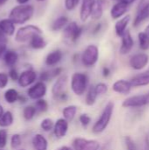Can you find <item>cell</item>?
Listing matches in <instances>:
<instances>
[{"label": "cell", "mask_w": 149, "mask_h": 150, "mask_svg": "<svg viewBox=\"0 0 149 150\" xmlns=\"http://www.w3.org/2000/svg\"><path fill=\"white\" fill-rule=\"evenodd\" d=\"M34 7L31 4H19L13 7L9 14V18L16 25H23L32 18Z\"/></svg>", "instance_id": "6da1fadb"}, {"label": "cell", "mask_w": 149, "mask_h": 150, "mask_svg": "<svg viewBox=\"0 0 149 150\" xmlns=\"http://www.w3.org/2000/svg\"><path fill=\"white\" fill-rule=\"evenodd\" d=\"M113 110H114V103L112 101H110L107 103V105H105L100 118L97 120V122L94 124L93 127H92V132L94 134H100L102 132H104L106 127H108L112 113H113Z\"/></svg>", "instance_id": "7a4b0ae2"}, {"label": "cell", "mask_w": 149, "mask_h": 150, "mask_svg": "<svg viewBox=\"0 0 149 150\" xmlns=\"http://www.w3.org/2000/svg\"><path fill=\"white\" fill-rule=\"evenodd\" d=\"M89 85V76L85 73L76 72L71 76V90L76 96L83 95Z\"/></svg>", "instance_id": "3957f363"}, {"label": "cell", "mask_w": 149, "mask_h": 150, "mask_svg": "<svg viewBox=\"0 0 149 150\" xmlns=\"http://www.w3.org/2000/svg\"><path fill=\"white\" fill-rule=\"evenodd\" d=\"M42 30L35 25H26L18 29L14 40L18 43L29 42L36 34H42Z\"/></svg>", "instance_id": "277c9868"}, {"label": "cell", "mask_w": 149, "mask_h": 150, "mask_svg": "<svg viewBox=\"0 0 149 150\" xmlns=\"http://www.w3.org/2000/svg\"><path fill=\"white\" fill-rule=\"evenodd\" d=\"M83 31V27L80 26L76 22H68L67 25L62 29V36L70 43H76L81 37Z\"/></svg>", "instance_id": "5b68a950"}, {"label": "cell", "mask_w": 149, "mask_h": 150, "mask_svg": "<svg viewBox=\"0 0 149 150\" xmlns=\"http://www.w3.org/2000/svg\"><path fill=\"white\" fill-rule=\"evenodd\" d=\"M98 57H99L98 47L94 44H90L87 46L84 51L83 52L81 60L85 67H92L97 62Z\"/></svg>", "instance_id": "8992f818"}, {"label": "cell", "mask_w": 149, "mask_h": 150, "mask_svg": "<svg viewBox=\"0 0 149 150\" xmlns=\"http://www.w3.org/2000/svg\"><path fill=\"white\" fill-rule=\"evenodd\" d=\"M74 150H99L100 144L95 140H87L84 138H76L72 142Z\"/></svg>", "instance_id": "52a82bcc"}, {"label": "cell", "mask_w": 149, "mask_h": 150, "mask_svg": "<svg viewBox=\"0 0 149 150\" xmlns=\"http://www.w3.org/2000/svg\"><path fill=\"white\" fill-rule=\"evenodd\" d=\"M47 93V85L44 82L39 81L27 90V96L33 100L42 98Z\"/></svg>", "instance_id": "ba28073f"}, {"label": "cell", "mask_w": 149, "mask_h": 150, "mask_svg": "<svg viewBox=\"0 0 149 150\" xmlns=\"http://www.w3.org/2000/svg\"><path fill=\"white\" fill-rule=\"evenodd\" d=\"M36 78H37L36 72L32 69H28L24 70L18 76V83L20 87L25 88V87H28L31 84H32L35 82Z\"/></svg>", "instance_id": "9c48e42d"}, {"label": "cell", "mask_w": 149, "mask_h": 150, "mask_svg": "<svg viewBox=\"0 0 149 150\" xmlns=\"http://www.w3.org/2000/svg\"><path fill=\"white\" fill-rule=\"evenodd\" d=\"M109 2L107 0H95L92 5L90 18L93 20H98L102 18L105 10L107 8Z\"/></svg>", "instance_id": "30bf717a"}, {"label": "cell", "mask_w": 149, "mask_h": 150, "mask_svg": "<svg viewBox=\"0 0 149 150\" xmlns=\"http://www.w3.org/2000/svg\"><path fill=\"white\" fill-rule=\"evenodd\" d=\"M149 61V56L147 54H134L130 59V66L136 70H140L144 69Z\"/></svg>", "instance_id": "8fae6325"}, {"label": "cell", "mask_w": 149, "mask_h": 150, "mask_svg": "<svg viewBox=\"0 0 149 150\" xmlns=\"http://www.w3.org/2000/svg\"><path fill=\"white\" fill-rule=\"evenodd\" d=\"M121 39H122V41H121L119 53L121 54H126L132 50V48L133 47V44H134L133 37H132V35L130 33V31L126 30L124 33V34L121 36Z\"/></svg>", "instance_id": "7c38bea8"}, {"label": "cell", "mask_w": 149, "mask_h": 150, "mask_svg": "<svg viewBox=\"0 0 149 150\" xmlns=\"http://www.w3.org/2000/svg\"><path fill=\"white\" fill-rule=\"evenodd\" d=\"M54 134L57 139H61L65 137L68 130V122L65 119H59L54 125Z\"/></svg>", "instance_id": "4fadbf2b"}, {"label": "cell", "mask_w": 149, "mask_h": 150, "mask_svg": "<svg viewBox=\"0 0 149 150\" xmlns=\"http://www.w3.org/2000/svg\"><path fill=\"white\" fill-rule=\"evenodd\" d=\"M67 82H68L67 76H61L54 82V83L52 87V94L56 99H58L59 97L64 93V89L66 87Z\"/></svg>", "instance_id": "5bb4252c"}, {"label": "cell", "mask_w": 149, "mask_h": 150, "mask_svg": "<svg viewBox=\"0 0 149 150\" xmlns=\"http://www.w3.org/2000/svg\"><path fill=\"white\" fill-rule=\"evenodd\" d=\"M146 98L145 95H139V96H133L131 98H126L123 104V107H141L143 105H146Z\"/></svg>", "instance_id": "9a60e30c"}, {"label": "cell", "mask_w": 149, "mask_h": 150, "mask_svg": "<svg viewBox=\"0 0 149 150\" xmlns=\"http://www.w3.org/2000/svg\"><path fill=\"white\" fill-rule=\"evenodd\" d=\"M148 18H149V2L145 3L139 8L138 14L133 21V25L139 26Z\"/></svg>", "instance_id": "2e32d148"}, {"label": "cell", "mask_w": 149, "mask_h": 150, "mask_svg": "<svg viewBox=\"0 0 149 150\" xmlns=\"http://www.w3.org/2000/svg\"><path fill=\"white\" fill-rule=\"evenodd\" d=\"M15 24L9 18L0 20V31L5 36H12L15 33Z\"/></svg>", "instance_id": "e0dca14e"}, {"label": "cell", "mask_w": 149, "mask_h": 150, "mask_svg": "<svg viewBox=\"0 0 149 150\" xmlns=\"http://www.w3.org/2000/svg\"><path fill=\"white\" fill-rule=\"evenodd\" d=\"M95 0H82V4L80 8V19L83 22L87 21L90 17L92 5Z\"/></svg>", "instance_id": "ac0fdd59"}, {"label": "cell", "mask_w": 149, "mask_h": 150, "mask_svg": "<svg viewBox=\"0 0 149 150\" xmlns=\"http://www.w3.org/2000/svg\"><path fill=\"white\" fill-rule=\"evenodd\" d=\"M62 56H63V54H62L61 50L55 49V50L50 52L47 55V57L45 59V63L47 66H49V67L55 66L61 61Z\"/></svg>", "instance_id": "d6986e66"}, {"label": "cell", "mask_w": 149, "mask_h": 150, "mask_svg": "<svg viewBox=\"0 0 149 150\" xmlns=\"http://www.w3.org/2000/svg\"><path fill=\"white\" fill-rule=\"evenodd\" d=\"M128 6L126 4L119 1V3H117L116 4H114L112 6V8L111 9V17L113 19H118L119 18H121L128 10Z\"/></svg>", "instance_id": "ffe728a7"}, {"label": "cell", "mask_w": 149, "mask_h": 150, "mask_svg": "<svg viewBox=\"0 0 149 150\" xmlns=\"http://www.w3.org/2000/svg\"><path fill=\"white\" fill-rule=\"evenodd\" d=\"M132 85L129 81L126 80H119L115 82L112 85L113 91L119 94H128L131 91Z\"/></svg>", "instance_id": "44dd1931"}, {"label": "cell", "mask_w": 149, "mask_h": 150, "mask_svg": "<svg viewBox=\"0 0 149 150\" xmlns=\"http://www.w3.org/2000/svg\"><path fill=\"white\" fill-rule=\"evenodd\" d=\"M130 83L132 87H141L149 84V70L144 73L139 74L138 76H134L131 81Z\"/></svg>", "instance_id": "7402d4cb"}, {"label": "cell", "mask_w": 149, "mask_h": 150, "mask_svg": "<svg viewBox=\"0 0 149 150\" xmlns=\"http://www.w3.org/2000/svg\"><path fill=\"white\" fill-rule=\"evenodd\" d=\"M32 143V147L34 150L47 149V146H48L47 140L40 134H37L33 136Z\"/></svg>", "instance_id": "603a6c76"}, {"label": "cell", "mask_w": 149, "mask_h": 150, "mask_svg": "<svg viewBox=\"0 0 149 150\" xmlns=\"http://www.w3.org/2000/svg\"><path fill=\"white\" fill-rule=\"evenodd\" d=\"M131 20V17L130 15H126L124 18H122L121 19H119V21L116 22L115 24V33L119 37H121L124 33L126 31V26L129 24Z\"/></svg>", "instance_id": "cb8c5ba5"}, {"label": "cell", "mask_w": 149, "mask_h": 150, "mask_svg": "<svg viewBox=\"0 0 149 150\" xmlns=\"http://www.w3.org/2000/svg\"><path fill=\"white\" fill-rule=\"evenodd\" d=\"M4 61L6 66L13 68L18 61V54L14 50H6L4 54Z\"/></svg>", "instance_id": "d4e9b609"}, {"label": "cell", "mask_w": 149, "mask_h": 150, "mask_svg": "<svg viewBox=\"0 0 149 150\" xmlns=\"http://www.w3.org/2000/svg\"><path fill=\"white\" fill-rule=\"evenodd\" d=\"M30 43V47L32 49L35 50H40V49H43L46 47L47 46V41L46 40L43 38L42 34H36L34 35L29 41Z\"/></svg>", "instance_id": "484cf974"}, {"label": "cell", "mask_w": 149, "mask_h": 150, "mask_svg": "<svg viewBox=\"0 0 149 150\" xmlns=\"http://www.w3.org/2000/svg\"><path fill=\"white\" fill-rule=\"evenodd\" d=\"M68 23V17H66V16H64V15L60 16V17H58L57 18H55V19L53 21V23H52V25H51V30H52V31H54V32L62 30V29L67 25Z\"/></svg>", "instance_id": "4316f807"}, {"label": "cell", "mask_w": 149, "mask_h": 150, "mask_svg": "<svg viewBox=\"0 0 149 150\" xmlns=\"http://www.w3.org/2000/svg\"><path fill=\"white\" fill-rule=\"evenodd\" d=\"M77 112V107L76 105H68L66 106L63 110H62V115H63V119H65L68 122V121H72L74 120V118L76 117Z\"/></svg>", "instance_id": "83f0119b"}, {"label": "cell", "mask_w": 149, "mask_h": 150, "mask_svg": "<svg viewBox=\"0 0 149 150\" xmlns=\"http://www.w3.org/2000/svg\"><path fill=\"white\" fill-rule=\"evenodd\" d=\"M13 120H14V118H13V114L11 112L7 111L4 112V114L0 118V127L4 128V127H10L11 125H12Z\"/></svg>", "instance_id": "f1b7e54d"}, {"label": "cell", "mask_w": 149, "mask_h": 150, "mask_svg": "<svg viewBox=\"0 0 149 150\" xmlns=\"http://www.w3.org/2000/svg\"><path fill=\"white\" fill-rule=\"evenodd\" d=\"M18 95H19L18 92L15 89H8L4 92V98L8 104H14L15 102L18 101Z\"/></svg>", "instance_id": "f546056e"}, {"label": "cell", "mask_w": 149, "mask_h": 150, "mask_svg": "<svg viewBox=\"0 0 149 150\" xmlns=\"http://www.w3.org/2000/svg\"><path fill=\"white\" fill-rule=\"evenodd\" d=\"M97 93L95 92V90H94V86H90L87 91V94H86V98H85V103L87 105H93L95 103H96V100H97Z\"/></svg>", "instance_id": "4dcf8cb0"}, {"label": "cell", "mask_w": 149, "mask_h": 150, "mask_svg": "<svg viewBox=\"0 0 149 150\" xmlns=\"http://www.w3.org/2000/svg\"><path fill=\"white\" fill-rule=\"evenodd\" d=\"M36 114V109L33 105H27L23 110V116L25 120H31Z\"/></svg>", "instance_id": "1f68e13d"}, {"label": "cell", "mask_w": 149, "mask_h": 150, "mask_svg": "<svg viewBox=\"0 0 149 150\" xmlns=\"http://www.w3.org/2000/svg\"><path fill=\"white\" fill-rule=\"evenodd\" d=\"M139 41L140 47L142 50H148L149 48V37L146 33L141 32L139 33Z\"/></svg>", "instance_id": "d6a6232c"}, {"label": "cell", "mask_w": 149, "mask_h": 150, "mask_svg": "<svg viewBox=\"0 0 149 150\" xmlns=\"http://www.w3.org/2000/svg\"><path fill=\"white\" fill-rule=\"evenodd\" d=\"M36 109V112H45L47 111L48 109V104L47 102L43 99V98H40V99H38L35 103V105H33Z\"/></svg>", "instance_id": "836d02e7"}, {"label": "cell", "mask_w": 149, "mask_h": 150, "mask_svg": "<svg viewBox=\"0 0 149 150\" xmlns=\"http://www.w3.org/2000/svg\"><path fill=\"white\" fill-rule=\"evenodd\" d=\"M54 125V122L53 121V120H51L49 118H47V119H44V120H41L40 128L45 132H49V131L53 130Z\"/></svg>", "instance_id": "e575fe53"}, {"label": "cell", "mask_w": 149, "mask_h": 150, "mask_svg": "<svg viewBox=\"0 0 149 150\" xmlns=\"http://www.w3.org/2000/svg\"><path fill=\"white\" fill-rule=\"evenodd\" d=\"M22 141L21 136L18 134H14L11 138V148L13 149H17L21 146Z\"/></svg>", "instance_id": "d590c367"}, {"label": "cell", "mask_w": 149, "mask_h": 150, "mask_svg": "<svg viewBox=\"0 0 149 150\" xmlns=\"http://www.w3.org/2000/svg\"><path fill=\"white\" fill-rule=\"evenodd\" d=\"M81 0H65L64 1V6L65 9L68 11H73L74 9H76L77 7V5L79 4Z\"/></svg>", "instance_id": "8d00e7d4"}, {"label": "cell", "mask_w": 149, "mask_h": 150, "mask_svg": "<svg viewBox=\"0 0 149 150\" xmlns=\"http://www.w3.org/2000/svg\"><path fill=\"white\" fill-rule=\"evenodd\" d=\"M94 90H95V92L97 93V95H104L108 91V87L105 83H97L96 86H94Z\"/></svg>", "instance_id": "74e56055"}, {"label": "cell", "mask_w": 149, "mask_h": 150, "mask_svg": "<svg viewBox=\"0 0 149 150\" xmlns=\"http://www.w3.org/2000/svg\"><path fill=\"white\" fill-rule=\"evenodd\" d=\"M8 134L5 129H0V149H3L7 144Z\"/></svg>", "instance_id": "f35d334b"}, {"label": "cell", "mask_w": 149, "mask_h": 150, "mask_svg": "<svg viewBox=\"0 0 149 150\" xmlns=\"http://www.w3.org/2000/svg\"><path fill=\"white\" fill-rule=\"evenodd\" d=\"M79 121H80V123H81V125H82L83 127H88V126L90 125V121H91V118H90L88 114L83 113V114H81V115H80V117H79Z\"/></svg>", "instance_id": "ab89813d"}, {"label": "cell", "mask_w": 149, "mask_h": 150, "mask_svg": "<svg viewBox=\"0 0 149 150\" xmlns=\"http://www.w3.org/2000/svg\"><path fill=\"white\" fill-rule=\"evenodd\" d=\"M9 82V76L4 72H0V89H4L7 86Z\"/></svg>", "instance_id": "60d3db41"}, {"label": "cell", "mask_w": 149, "mask_h": 150, "mask_svg": "<svg viewBox=\"0 0 149 150\" xmlns=\"http://www.w3.org/2000/svg\"><path fill=\"white\" fill-rule=\"evenodd\" d=\"M126 149L127 150H137L136 145H135L133 140L129 136L126 137Z\"/></svg>", "instance_id": "b9f144b4"}, {"label": "cell", "mask_w": 149, "mask_h": 150, "mask_svg": "<svg viewBox=\"0 0 149 150\" xmlns=\"http://www.w3.org/2000/svg\"><path fill=\"white\" fill-rule=\"evenodd\" d=\"M18 76H19V74L18 73L17 69H16L15 68H11V69H10V71H9V74H8V76H9L12 81H18Z\"/></svg>", "instance_id": "7bdbcfd3"}, {"label": "cell", "mask_w": 149, "mask_h": 150, "mask_svg": "<svg viewBox=\"0 0 149 150\" xmlns=\"http://www.w3.org/2000/svg\"><path fill=\"white\" fill-rule=\"evenodd\" d=\"M51 78H52V76H51V74H50V71H43V72L40 73V81L45 83L47 81H49Z\"/></svg>", "instance_id": "ee69618b"}, {"label": "cell", "mask_w": 149, "mask_h": 150, "mask_svg": "<svg viewBox=\"0 0 149 150\" xmlns=\"http://www.w3.org/2000/svg\"><path fill=\"white\" fill-rule=\"evenodd\" d=\"M62 71V69L61 68H55L52 70H50V74H51V76L52 78H54V77H57L61 75Z\"/></svg>", "instance_id": "f6af8a7d"}, {"label": "cell", "mask_w": 149, "mask_h": 150, "mask_svg": "<svg viewBox=\"0 0 149 150\" xmlns=\"http://www.w3.org/2000/svg\"><path fill=\"white\" fill-rule=\"evenodd\" d=\"M110 74H111V70H110V69H108V68L105 67V68L103 69V76H104L105 77H107V76H110Z\"/></svg>", "instance_id": "bcb514c9"}, {"label": "cell", "mask_w": 149, "mask_h": 150, "mask_svg": "<svg viewBox=\"0 0 149 150\" xmlns=\"http://www.w3.org/2000/svg\"><path fill=\"white\" fill-rule=\"evenodd\" d=\"M101 27H102V24L101 23H99V24H97L96 26H95V28H94V30H93V34H97L100 30H101Z\"/></svg>", "instance_id": "7dc6e473"}, {"label": "cell", "mask_w": 149, "mask_h": 150, "mask_svg": "<svg viewBox=\"0 0 149 150\" xmlns=\"http://www.w3.org/2000/svg\"><path fill=\"white\" fill-rule=\"evenodd\" d=\"M6 48H7V46H4V45H0V59H1V57L4 55V52L6 51Z\"/></svg>", "instance_id": "c3c4849f"}, {"label": "cell", "mask_w": 149, "mask_h": 150, "mask_svg": "<svg viewBox=\"0 0 149 150\" xmlns=\"http://www.w3.org/2000/svg\"><path fill=\"white\" fill-rule=\"evenodd\" d=\"M18 101H19V103H21V104H24V103L26 102V98H25V97L23 96V95H22V96H21V95H18Z\"/></svg>", "instance_id": "681fc988"}, {"label": "cell", "mask_w": 149, "mask_h": 150, "mask_svg": "<svg viewBox=\"0 0 149 150\" xmlns=\"http://www.w3.org/2000/svg\"><path fill=\"white\" fill-rule=\"evenodd\" d=\"M144 150H149V138L147 136L145 139V149Z\"/></svg>", "instance_id": "f907efd6"}, {"label": "cell", "mask_w": 149, "mask_h": 150, "mask_svg": "<svg viewBox=\"0 0 149 150\" xmlns=\"http://www.w3.org/2000/svg\"><path fill=\"white\" fill-rule=\"evenodd\" d=\"M30 0H16V2L18 4H27V3L29 2Z\"/></svg>", "instance_id": "816d5d0a"}, {"label": "cell", "mask_w": 149, "mask_h": 150, "mask_svg": "<svg viewBox=\"0 0 149 150\" xmlns=\"http://www.w3.org/2000/svg\"><path fill=\"white\" fill-rule=\"evenodd\" d=\"M119 1H121V2H123V3H125V4H126L127 5H129V4H133L135 0H119Z\"/></svg>", "instance_id": "f5cc1de1"}, {"label": "cell", "mask_w": 149, "mask_h": 150, "mask_svg": "<svg viewBox=\"0 0 149 150\" xmlns=\"http://www.w3.org/2000/svg\"><path fill=\"white\" fill-rule=\"evenodd\" d=\"M58 150H74L72 148H70V147H68V146H63V147H61V148H60Z\"/></svg>", "instance_id": "db71d44e"}, {"label": "cell", "mask_w": 149, "mask_h": 150, "mask_svg": "<svg viewBox=\"0 0 149 150\" xmlns=\"http://www.w3.org/2000/svg\"><path fill=\"white\" fill-rule=\"evenodd\" d=\"M145 98H146V104H147V105H148L149 104V93H148V94H146V95H145Z\"/></svg>", "instance_id": "11a10c76"}, {"label": "cell", "mask_w": 149, "mask_h": 150, "mask_svg": "<svg viewBox=\"0 0 149 150\" xmlns=\"http://www.w3.org/2000/svg\"><path fill=\"white\" fill-rule=\"evenodd\" d=\"M4 108H3V106L0 105V118H1V116L4 114Z\"/></svg>", "instance_id": "9f6ffc18"}, {"label": "cell", "mask_w": 149, "mask_h": 150, "mask_svg": "<svg viewBox=\"0 0 149 150\" xmlns=\"http://www.w3.org/2000/svg\"><path fill=\"white\" fill-rule=\"evenodd\" d=\"M8 0H0V6H2V5H4L6 2H7Z\"/></svg>", "instance_id": "6f0895ef"}, {"label": "cell", "mask_w": 149, "mask_h": 150, "mask_svg": "<svg viewBox=\"0 0 149 150\" xmlns=\"http://www.w3.org/2000/svg\"><path fill=\"white\" fill-rule=\"evenodd\" d=\"M145 33H147V35L149 37V25L147 26V28H146V31H145Z\"/></svg>", "instance_id": "680465c9"}, {"label": "cell", "mask_w": 149, "mask_h": 150, "mask_svg": "<svg viewBox=\"0 0 149 150\" xmlns=\"http://www.w3.org/2000/svg\"><path fill=\"white\" fill-rule=\"evenodd\" d=\"M36 2H39V3H41V2H44V1H46V0H35Z\"/></svg>", "instance_id": "91938a15"}, {"label": "cell", "mask_w": 149, "mask_h": 150, "mask_svg": "<svg viewBox=\"0 0 149 150\" xmlns=\"http://www.w3.org/2000/svg\"><path fill=\"white\" fill-rule=\"evenodd\" d=\"M19 150H25V149H19Z\"/></svg>", "instance_id": "94428289"}, {"label": "cell", "mask_w": 149, "mask_h": 150, "mask_svg": "<svg viewBox=\"0 0 149 150\" xmlns=\"http://www.w3.org/2000/svg\"><path fill=\"white\" fill-rule=\"evenodd\" d=\"M0 150H4V149H0Z\"/></svg>", "instance_id": "6125c7cd"}, {"label": "cell", "mask_w": 149, "mask_h": 150, "mask_svg": "<svg viewBox=\"0 0 149 150\" xmlns=\"http://www.w3.org/2000/svg\"><path fill=\"white\" fill-rule=\"evenodd\" d=\"M102 150H104V149H102Z\"/></svg>", "instance_id": "be15d7a7"}]
</instances>
